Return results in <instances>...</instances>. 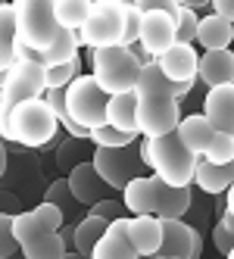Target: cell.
<instances>
[{
	"label": "cell",
	"mask_w": 234,
	"mask_h": 259,
	"mask_svg": "<svg viewBox=\"0 0 234 259\" xmlns=\"http://www.w3.org/2000/svg\"><path fill=\"white\" fill-rule=\"evenodd\" d=\"M203 116L212 122V128L234 138V81L206 88L203 97Z\"/></svg>",
	"instance_id": "cell-15"
},
{
	"label": "cell",
	"mask_w": 234,
	"mask_h": 259,
	"mask_svg": "<svg viewBox=\"0 0 234 259\" xmlns=\"http://www.w3.org/2000/svg\"><path fill=\"white\" fill-rule=\"evenodd\" d=\"M10 128H13V144L28 147V150H41L60 132V122L41 94V97H28L10 106Z\"/></svg>",
	"instance_id": "cell-3"
},
{
	"label": "cell",
	"mask_w": 234,
	"mask_h": 259,
	"mask_svg": "<svg viewBox=\"0 0 234 259\" xmlns=\"http://www.w3.org/2000/svg\"><path fill=\"white\" fill-rule=\"evenodd\" d=\"M175 135L181 138V144L188 147L197 159H200V156H206V150L212 147L215 135H219V128H212V122H209L203 113H191V116H181V119H178Z\"/></svg>",
	"instance_id": "cell-16"
},
{
	"label": "cell",
	"mask_w": 234,
	"mask_h": 259,
	"mask_svg": "<svg viewBox=\"0 0 234 259\" xmlns=\"http://www.w3.org/2000/svg\"><path fill=\"white\" fill-rule=\"evenodd\" d=\"M119 194H122V203H125L128 215L153 212L156 209V175H134Z\"/></svg>",
	"instance_id": "cell-22"
},
{
	"label": "cell",
	"mask_w": 234,
	"mask_h": 259,
	"mask_svg": "<svg viewBox=\"0 0 234 259\" xmlns=\"http://www.w3.org/2000/svg\"><path fill=\"white\" fill-rule=\"evenodd\" d=\"M78 44L94 50V47H110V44H122L125 34V7L119 0H91L84 22L75 28Z\"/></svg>",
	"instance_id": "cell-6"
},
{
	"label": "cell",
	"mask_w": 234,
	"mask_h": 259,
	"mask_svg": "<svg viewBox=\"0 0 234 259\" xmlns=\"http://www.w3.org/2000/svg\"><path fill=\"white\" fill-rule=\"evenodd\" d=\"M13 47H16V16H13V4H0V72H7L16 57H13Z\"/></svg>",
	"instance_id": "cell-27"
},
{
	"label": "cell",
	"mask_w": 234,
	"mask_h": 259,
	"mask_svg": "<svg viewBox=\"0 0 234 259\" xmlns=\"http://www.w3.org/2000/svg\"><path fill=\"white\" fill-rule=\"evenodd\" d=\"M178 41L175 34V13L166 10H141V25H137V44L156 60L166 47Z\"/></svg>",
	"instance_id": "cell-11"
},
{
	"label": "cell",
	"mask_w": 234,
	"mask_h": 259,
	"mask_svg": "<svg viewBox=\"0 0 234 259\" xmlns=\"http://www.w3.org/2000/svg\"><path fill=\"white\" fill-rule=\"evenodd\" d=\"M91 162L113 191H122L134 175H144V169H147L141 153H137V147H134V141L122 144V147H94Z\"/></svg>",
	"instance_id": "cell-8"
},
{
	"label": "cell",
	"mask_w": 234,
	"mask_h": 259,
	"mask_svg": "<svg viewBox=\"0 0 234 259\" xmlns=\"http://www.w3.org/2000/svg\"><path fill=\"white\" fill-rule=\"evenodd\" d=\"M63 91H66V113L78 125L94 128L106 122V100H110V94L97 84L94 75H81L78 72Z\"/></svg>",
	"instance_id": "cell-7"
},
{
	"label": "cell",
	"mask_w": 234,
	"mask_h": 259,
	"mask_svg": "<svg viewBox=\"0 0 234 259\" xmlns=\"http://www.w3.org/2000/svg\"><path fill=\"white\" fill-rule=\"evenodd\" d=\"M7 169H10V150H7V141L0 138V178L7 175Z\"/></svg>",
	"instance_id": "cell-41"
},
{
	"label": "cell",
	"mask_w": 234,
	"mask_h": 259,
	"mask_svg": "<svg viewBox=\"0 0 234 259\" xmlns=\"http://www.w3.org/2000/svg\"><path fill=\"white\" fill-rule=\"evenodd\" d=\"M19 253V240L13 234V212H0V259Z\"/></svg>",
	"instance_id": "cell-34"
},
{
	"label": "cell",
	"mask_w": 234,
	"mask_h": 259,
	"mask_svg": "<svg viewBox=\"0 0 234 259\" xmlns=\"http://www.w3.org/2000/svg\"><path fill=\"white\" fill-rule=\"evenodd\" d=\"M137 153L144 159V165L156 175L163 178L166 184H191L194 181V165H197V156L181 144L175 132H166L159 138H147L137 144Z\"/></svg>",
	"instance_id": "cell-2"
},
{
	"label": "cell",
	"mask_w": 234,
	"mask_h": 259,
	"mask_svg": "<svg viewBox=\"0 0 234 259\" xmlns=\"http://www.w3.org/2000/svg\"><path fill=\"white\" fill-rule=\"evenodd\" d=\"M91 256L94 259H137L128 240V215H116L106 222V231L97 237Z\"/></svg>",
	"instance_id": "cell-14"
},
{
	"label": "cell",
	"mask_w": 234,
	"mask_h": 259,
	"mask_svg": "<svg viewBox=\"0 0 234 259\" xmlns=\"http://www.w3.org/2000/svg\"><path fill=\"white\" fill-rule=\"evenodd\" d=\"M47 91V75L44 66L34 60H16L7 69V78L0 84V106H13L28 97H41Z\"/></svg>",
	"instance_id": "cell-10"
},
{
	"label": "cell",
	"mask_w": 234,
	"mask_h": 259,
	"mask_svg": "<svg viewBox=\"0 0 234 259\" xmlns=\"http://www.w3.org/2000/svg\"><path fill=\"white\" fill-rule=\"evenodd\" d=\"M4 78H7V72H0V84H4Z\"/></svg>",
	"instance_id": "cell-46"
},
{
	"label": "cell",
	"mask_w": 234,
	"mask_h": 259,
	"mask_svg": "<svg viewBox=\"0 0 234 259\" xmlns=\"http://www.w3.org/2000/svg\"><path fill=\"white\" fill-rule=\"evenodd\" d=\"M134 91L137 94H172V97H188L191 91H194V84H184V81H172V78H166L163 72H159V66H156V60H150V63H141V72H137V81H134Z\"/></svg>",
	"instance_id": "cell-21"
},
{
	"label": "cell",
	"mask_w": 234,
	"mask_h": 259,
	"mask_svg": "<svg viewBox=\"0 0 234 259\" xmlns=\"http://www.w3.org/2000/svg\"><path fill=\"white\" fill-rule=\"evenodd\" d=\"M228 256H231V259H234V247H231V250H228Z\"/></svg>",
	"instance_id": "cell-47"
},
{
	"label": "cell",
	"mask_w": 234,
	"mask_h": 259,
	"mask_svg": "<svg viewBox=\"0 0 234 259\" xmlns=\"http://www.w3.org/2000/svg\"><path fill=\"white\" fill-rule=\"evenodd\" d=\"M122 7H137V0H119Z\"/></svg>",
	"instance_id": "cell-45"
},
{
	"label": "cell",
	"mask_w": 234,
	"mask_h": 259,
	"mask_svg": "<svg viewBox=\"0 0 234 259\" xmlns=\"http://www.w3.org/2000/svg\"><path fill=\"white\" fill-rule=\"evenodd\" d=\"M209 10L225 16L228 22H234V0H209Z\"/></svg>",
	"instance_id": "cell-39"
},
{
	"label": "cell",
	"mask_w": 234,
	"mask_h": 259,
	"mask_svg": "<svg viewBox=\"0 0 234 259\" xmlns=\"http://www.w3.org/2000/svg\"><path fill=\"white\" fill-rule=\"evenodd\" d=\"M63 222V209L50 200H41L31 209H19L13 215V234L19 240V253L25 259H63L69 253L60 237Z\"/></svg>",
	"instance_id": "cell-1"
},
{
	"label": "cell",
	"mask_w": 234,
	"mask_h": 259,
	"mask_svg": "<svg viewBox=\"0 0 234 259\" xmlns=\"http://www.w3.org/2000/svg\"><path fill=\"white\" fill-rule=\"evenodd\" d=\"M191 209V184H166L163 178H156V215L159 219H184Z\"/></svg>",
	"instance_id": "cell-23"
},
{
	"label": "cell",
	"mask_w": 234,
	"mask_h": 259,
	"mask_svg": "<svg viewBox=\"0 0 234 259\" xmlns=\"http://www.w3.org/2000/svg\"><path fill=\"white\" fill-rule=\"evenodd\" d=\"M128 240L137 256H156L159 240H163V219L156 212L128 215Z\"/></svg>",
	"instance_id": "cell-17"
},
{
	"label": "cell",
	"mask_w": 234,
	"mask_h": 259,
	"mask_svg": "<svg viewBox=\"0 0 234 259\" xmlns=\"http://www.w3.org/2000/svg\"><path fill=\"white\" fill-rule=\"evenodd\" d=\"M234 181V159L228 162H209V159H197L194 165V184L203 194L222 197L228 191V184Z\"/></svg>",
	"instance_id": "cell-20"
},
{
	"label": "cell",
	"mask_w": 234,
	"mask_h": 259,
	"mask_svg": "<svg viewBox=\"0 0 234 259\" xmlns=\"http://www.w3.org/2000/svg\"><path fill=\"white\" fill-rule=\"evenodd\" d=\"M137 10H166V13H175L178 4H175V0H137Z\"/></svg>",
	"instance_id": "cell-38"
},
{
	"label": "cell",
	"mask_w": 234,
	"mask_h": 259,
	"mask_svg": "<svg viewBox=\"0 0 234 259\" xmlns=\"http://www.w3.org/2000/svg\"><path fill=\"white\" fill-rule=\"evenodd\" d=\"M197 60H200V53L194 50V44L175 41L172 47H166V50L156 57V66H159V72H163L166 78H172V81L197 84Z\"/></svg>",
	"instance_id": "cell-13"
},
{
	"label": "cell",
	"mask_w": 234,
	"mask_h": 259,
	"mask_svg": "<svg viewBox=\"0 0 234 259\" xmlns=\"http://www.w3.org/2000/svg\"><path fill=\"white\" fill-rule=\"evenodd\" d=\"M22 209V200L19 194H13V191H0V212H19Z\"/></svg>",
	"instance_id": "cell-37"
},
{
	"label": "cell",
	"mask_w": 234,
	"mask_h": 259,
	"mask_svg": "<svg viewBox=\"0 0 234 259\" xmlns=\"http://www.w3.org/2000/svg\"><path fill=\"white\" fill-rule=\"evenodd\" d=\"M87 212H94V215H100V219H116V215H125V203L122 200H116L113 194L110 197H103V200H97V203H91L87 206Z\"/></svg>",
	"instance_id": "cell-35"
},
{
	"label": "cell",
	"mask_w": 234,
	"mask_h": 259,
	"mask_svg": "<svg viewBox=\"0 0 234 259\" xmlns=\"http://www.w3.org/2000/svg\"><path fill=\"white\" fill-rule=\"evenodd\" d=\"M66 181H69V191L75 194V200L81 203L84 209L91 206V203H97V200H103V197L116 194L110 184L100 178V172L94 169L91 159H81L78 165H72V169L66 172Z\"/></svg>",
	"instance_id": "cell-12"
},
{
	"label": "cell",
	"mask_w": 234,
	"mask_h": 259,
	"mask_svg": "<svg viewBox=\"0 0 234 259\" xmlns=\"http://www.w3.org/2000/svg\"><path fill=\"white\" fill-rule=\"evenodd\" d=\"M106 231V219L94 215V212H84L78 222H75V253L78 256H91L97 237Z\"/></svg>",
	"instance_id": "cell-26"
},
{
	"label": "cell",
	"mask_w": 234,
	"mask_h": 259,
	"mask_svg": "<svg viewBox=\"0 0 234 259\" xmlns=\"http://www.w3.org/2000/svg\"><path fill=\"white\" fill-rule=\"evenodd\" d=\"M197 44L203 50H222V47H231L234 41V22H228L225 16L219 13H209V16H200L197 22Z\"/></svg>",
	"instance_id": "cell-24"
},
{
	"label": "cell",
	"mask_w": 234,
	"mask_h": 259,
	"mask_svg": "<svg viewBox=\"0 0 234 259\" xmlns=\"http://www.w3.org/2000/svg\"><path fill=\"white\" fill-rule=\"evenodd\" d=\"M231 78H234V50L231 47L200 53V60H197V81L212 88V84H225Z\"/></svg>",
	"instance_id": "cell-19"
},
{
	"label": "cell",
	"mask_w": 234,
	"mask_h": 259,
	"mask_svg": "<svg viewBox=\"0 0 234 259\" xmlns=\"http://www.w3.org/2000/svg\"><path fill=\"white\" fill-rule=\"evenodd\" d=\"M13 16H16V41L31 50H44L60 31L57 0H13Z\"/></svg>",
	"instance_id": "cell-5"
},
{
	"label": "cell",
	"mask_w": 234,
	"mask_h": 259,
	"mask_svg": "<svg viewBox=\"0 0 234 259\" xmlns=\"http://www.w3.org/2000/svg\"><path fill=\"white\" fill-rule=\"evenodd\" d=\"M222 197H225V200H222V203H225V209H228V212H234V181L228 184V191H225Z\"/></svg>",
	"instance_id": "cell-43"
},
{
	"label": "cell",
	"mask_w": 234,
	"mask_h": 259,
	"mask_svg": "<svg viewBox=\"0 0 234 259\" xmlns=\"http://www.w3.org/2000/svg\"><path fill=\"white\" fill-rule=\"evenodd\" d=\"M200 253H203V234L194 228V247H191V259H197Z\"/></svg>",
	"instance_id": "cell-42"
},
{
	"label": "cell",
	"mask_w": 234,
	"mask_h": 259,
	"mask_svg": "<svg viewBox=\"0 0 234 259\" xmlns=\"http://www.w3.org/2000/svg\"><path fill=\"white\" fill-rule=\"evenodd\" d=\"M60 237H63L66 250L75 253V222H63V225H60Z\"/></svg>",
	"instance_id": "cell-40"
},
{
	"label": "cell",
	"mask_w": 234,
	"mask_h": 259,
	"mask_svg": "<svg viewBox=\"0 0 234 259\" xmlns=\"http://www.w3.org/2000/svg\"><path fill=\"white\" fill-rule=\"evenodd\" d=\"M231 81H234V78H231Z\"/></svg>",
	"instance_id": "cell-49"
},
{
	"label": "cell",
	"mask_w": 234,
	"mask_h": 259,
	"mask_svg": "<svg viewBox=\"0 0 234 259\" xmlns=\"http://www.w3.org/2000/svg\"><path fill=\"white\" fill-rule=\"evenodd\" d=\"M194 247V225L184 219H163V240H159L156 256L163 259H191Z\"/></svg>",
	"instance_id": "cell-18"
},
{
	"label": "cell",
	"mask_w": 234,
	"mask_h": 259,
	"mask_svg": "<svg viewBox=\"0 0 234 259\" xmlns=\"http://www.w3.org/2000/svg\"><path fill=\"white\" fill-rule=\"evenodd\" d=\"M81 159H91L84 150V138H66L57 144V165H60V172H69L72 165H78Z\"/></svg>",
	"instance_id": "cell-29"
},
{
	"label": "cell",
	"mask_w": 234,
	"mask_h": 259,
	"mask_svg": "<svg viewBox=\"0 0 234 259\" xmlns=\"http://www.w3.org/2000/svg\"><path fill=\"white\" fill-rule=\"evenodd\" d=\"M137 135L131 132H122V128L103 122V125H94L91 132H87V141H91L94 147H122V144H131Z\"/></svg>",
	"instance_id": "cell-28"
},
{
	"label": "cell",
	"mask_w": 234,
	"mask_h": 259,
	"mask_svg": "<svg viewBox=\"0 0 234 259\" xmlns=\"http://www.w3.org/2000/svg\"><path fill=\"white\" fill-rule=\"evenodd\" d=\"M212 244H215V250H219L222 256H228V250L234 247V234L222 225V222H215V225H212Z\"/></svg>",
	"instance_id": "cell-36"
},
{
	"label": "cell",
	"mask_w": 234,
	"mask_h": 259,
	"mask_svg": "<svg viewBox=\"0 0 234 259\" xmlns=\"http://www.w3.org/2000/svg\"><path fill=\"white\" fill-rule=\"evenodd\" d=\"M137 94V91H134ZM178 119H181V106L172 94H137V135L159 138L166 132H175Z\"/></svg>",
	"instance_id": "cell-9"
},
{
	"label": "cell",
	"mask_w": 234,
	"mask_h": 259,
	"mask_svg": "<svg viewBox=\"0 0 234 259\" xmlns=\"http://www.w3.org/2000/svg\"><path fill=\"white\" fill-rule=\"evenodd\" d=\"M141 72V60L131 47L125 44H110V47H94L91 50V75L106 94H119V91H134Z\"/></svg>",
	"instance_id": "cell-4"
},
{
	"label": "cell",
	"mask_w": 234,
	"mask_h": 259,
	"mask_svg": "<svg viewBox=\"0 0 234 259\" xmlns=\"http://www.w3.org/2000/svg\"><path fill=\"white\" fill-rule=\"evenodd\" d=\"M91 0H57V22L60 28H78L84 22Z\"/></svg>",
	"instance_id": "cell-30"
},
{
	"label": "cell",
	"mask_w": 234,
	"mask_h": 259,
	"mask_svg": "<svg viewBox=\"0 0 234 259\" xmlns=\"http://www.w3.org/2000/svg\"><path fill=\"white\" fill-rule=\"evenodd\" d=\"M197 22H200L197 10H191V7H178V10H175V34H178V41L194 44V38H197Z\"/></svg>",
	"instance_id": "cell-33"
},
{
	"label": "cell",
	"mask_w": 234,
	"mask_h": 259,
	"mask_svg": "<svg viewBox=\"0 0 234 259\" xmlns=\"http://www.w3.org/2000/svg\"><path fill=\"white\" fill-rule=\"evenodd\" d=\"M0 4H4V0H0Z\"/></svg>",
	"instance_id": "cell-48"
},
{
	"label": "cell",
	"mask_w": 234,
	"mask_h": 259,
	"mask_svg": "<svg viewBox=\"0 0 234 259\" xmlns=\"http://www.w3.org/2000/svg\"><path fill=\"white\" fill-rule=\"evenodd\" d=\"M106 122L122 128V132L137 135V94L134 91H119L106 100Z\"/></svg>",
	"instance_id": "cell-25"
},
{
	"label": "cell",
	"mask_w": 234,
	"mask_h": 259,
	"mask_svg": "<svg viewBox=\"0 0 234 259\" xmlns=\"http://www.w3.org/2000/svg\"><path fill=\"white\" fill-rule=\"evenodd\" d=\"M44 200L57 203V206L63 209V215H72V212H78V209H81V203L75 200V194L69 191V181H66V178L50 181V184H47V191H44Z\"/></svg>",
	"instance_id": "cell-31"
},
{
	"label": "cell",
	"mask_w": 234,
	"mask_h": 259,
	"mask_svg": "<svg viewBox=\"0 0 234 259\" xmlns=\"http://www.w3.org/2000/svg\"><path fill=\"white\" fill-rule=\"evenodd\" d=\"M81 72V60L78 57H72L66 63H57V66H47L44 69V75H47V88H66L72 78H75Z\"/></svg>",
	"instance_id": "cell-32"
},
{
	"label": "cell",
	"mask_w": 234,
	"mask_h": 259,
	"mask_svg": "<svg viewBox=\"0 0 234 259\" xmlns=\"http://www.w3.org/2000/svg\"><path fill=\"white\" fill-rule=\"evenodd\" d=\"M178 7H191V10H203V7H209V0H175Z\"/></svg>",
	"instance_id": "cell-44"
}]
</instances>
